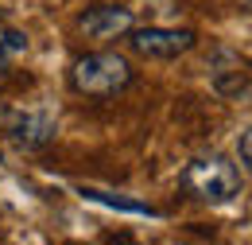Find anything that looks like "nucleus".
<instances>
[{
	"label": "nucleus",
	"instance_id": "f257e3e1",
	"mask_svg": "<svg viewBox=\"0 0 252 245\" xmlns=\"http://www.w3.org/2000/svg\"><path fill=\"white\" fill-rule=\"evenodd\" d=\"M179 187L206 206H229L241 195V163L225 152H202L183 167Z\"/></svg>",
	"mask_w": 252,
	"mask_h": 245
},
{
	"label": "nucleus",
	"instance_id": "f03ea898",
	"mask_svg": "<svg viewBox=\"0 0 252 245\" xmlns=\"http://www.w3.org/2000/svg\"><path fill=\"white\" fill-rule=\"evenodd\" d=\"M132 78H136L132 62L117 51H90L70 66V86L86 97H117L132 86Z\"/></svg>",
	"mask_w": 252,
	"mask_h": 245
},
{
	"label": "nucleus",
	"instance_id": "7ed1b4c3",
	"mask_svg": "<svg viewBox=\"0 0 252 245\" xmlns=\"http://www.w3.org/2000/svg\"><path fill=\"white\" fill-rule=\"evenodd\" d=\"M0 128L20 152H43L59 136V117L51 105H8L0 109Z\"/></svg>",
	"mask_w": 252,
	"mask_h": 245
},
{
	"label": "nucleus",
	"instance_id": "20e7f679",
	"mask_svg": "<svg viewBox=\"0 0 252 245\" xmlns=\"http://www.w3.org/2000/svg\"><path fill=\"white\" fill-rule=\"evenodd\" d=\"M125 39H128V47H132V55H140V59H156V62L179 59V55L194 51V43H198V35H194L190 28H159V24L132 28Z\"/></svg>",
	"mask_w": 252,
	"mask_h": 245
},
{
	"label": "nucleus",
	"instance_id": "39448f33",
	"mask_svg": "<svg viewBox=\"0 0 252 245\" xmlns=\"http://www.w3.org/2000/svg\"><path fill=\"white\" fill-rule=\"evenodd\" d=\"M210 86L221 93V97H245L252 90V70L249 62L241 59L237 51L229 47H218L210 55Z\"/></svg>",
	"mask_w": 252,
	"mask_h": 245
},
{
	"label": "nucleus",
	"instance_id": "423d86ee",
	"mask_svg": "<svg viewBox=\"0 0 252 245\" xmlns=\"http://www.w3.org/2000/svg\"><path fill=\"white\" fill-rule=\"evenodd\" d=\"M136 28V16L125 4H94L78 16V31H86L90 39H125Z\"/></svg>",
	"mask_w": 252,
	"mask_h": 245
},
{
	"label": "nucleus",
	"instance_id": "0eeeda50",
	"mask_svg": "<svg viewBox=\"0 0 252 245\" xmlns=\"http://www.w3.org/2000/svg\"><path fill=\"white\" fill-rule=\"evenodd\" d=\"M78 195L86 203H97V206H109V210H121V214H144V218H159V210L152 203H140V199H128V195H117V191H105V187H78Z\"/></svg>",
	"mask_w": 252,
	"mask_h": 245
},
{
	"label": "nucleus",
	"instance_id": "6e6552de",
	"mask_svg": "<svg viewBox=\"0 0 252 245\" xmlns=\"http://www.w3.org/2000/svg\"><path fill=\"white\" fill-rule=\"evenodd\" d=\"M237 163H241V171L252 175V124L237 136Z\"/></svg>",
	"mask_w": 252,
	"mask_h": 245
},
{
	"label": "nucleus",
	"instance_id": "1a4fd4ad",
	"mask_svg": "<svg viewBox=\"0 0 252 245\" xmlns=\"http://www.w3.org/2000/svg\"><path fill=\"white\" fill-rule=\"evenodd\" d=\"M12 62H16V59H8V55H4V51H0V82H4V78H8V74H12Z\"/></svg>",
	"mask_w": 252,
	"mask_h": 245
},
{
	"label": "nucleus",
	"instance_id": "9d476101",
	"mask_svg": "<svg viewBox=\"0 0 252 245\" xmlns=\"http://www.w3.org/2000/svg\"><path fill=\"white\" fill-rule=\"evenodd\" d=\"M0 167H4V152H0Z\"/></svg>",
	"mask_w": 252,
	"mask_h": 245
}]
</instances>
